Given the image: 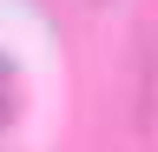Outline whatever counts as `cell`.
<instances>
[{"label":"cell","mask_w":158,"mask_h":152,"mask_svg":"<svg viewBox=\"0 0 158 152\" xmlns=\"http://www.w3.org/2000/svg\"><path fill=\"white\" fill-rule=\"evenodd\" d=\"M13 106H20V80H13V66L0 60V126L13 119Z\"/></svg>","instance_id":"6da1fadb"}]
</instances>
